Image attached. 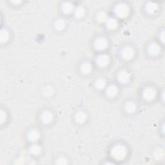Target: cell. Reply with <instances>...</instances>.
Here are the masks:
<instances>
[{"mask_svg": "<svg viewBox=\"0 0 165 165\" xmlns=\"http://www.w3.org/2000/svg\"><path fill=\"white\" fill-rule=\"evenodd\" d=\"M74 13L77 18H82L85 14V9L82 7H78L74 10Z\"/></svg>", "mask_w": 165, "mask_h": 165, "instance_id": "cell-19", "label": "cell"}, {"mask_svg": "<svg viewBox=\"0 0 165 165\" xmlns=\"http://www.w3.org/2000/svg\"><path fill=\"white\" fill-rule=\"evenodd\" d=\"M149 53L152 56H156L159 53L160 47L156 43H152L148 47Z\"/></svg>", "mask_w": 165, "mask_h": 165, "instance_id": "cell-9", "label": "cell"}, {"mask_svg": "<svg viewBox=\"0 0 165 165\" xmlns=\"http://www.w3.org/2000/svg\"><path fill=\"white\" fill-rule=\"evenodd\" d=\"M28 138L30 141L36 142L38 141L39 138V133L37 131V130H31V131L28 133Z\"/></svg>", "mask_w": 165, "mask_h": 165, "instance_id": "cell-11", "label": "cell"}, {"mask_svg": "<svg viewBox=\"0 0 165 165\" xmlns=\"http://www.w3.org/2000/svg\"><path fill=\"white\" fill-rule=\"evenodd\" d=\"M53 119L54 115L52 113L49 111H46L43 112L42 115H41V121H42V122L45 123V124H49V123H50L52 121Z\"/></svg>", "mask_w": 165, "mask_h": 165, "instance_id": "cell-7", "label": "cell"}, {"mask_svg": "<svg viewBox=\"0 0 165 165\" xmlns=\"http://www.w3.org/2000/svg\"><path fill=\"white\" fill-rule=\"evenodd\" d=\"M118 89L115 85H110L107 88V93L109 97H115L117 94Z\"/></svg>", "mask_w": 165, "mask_h": 165, "instance_id": "cell-10", "label": "cell"}, {"mask_svg": "<svg viewBox=\"0 0 165 165\" xmlns=\"http://www.w3.org/2000/svg\"><path fill=\"white\" fill-rule=\"evenodd\" d=\"M81 70L83 74H89L91 72V70H92V66H91L89 63H84L81 65Z\"/></svg>", "mask_w": 165, "mask_h": 165, "instance_id": "cell-15", "label": "cell"}, {"mask_svg": "<svg viewBox=\"0 0 165 165\" xmlns=\"http://www.w3.org/2000/svg\"><path fill=\"white\" fill-rule=\"evenodd\" d=\"M154 156L157 159H161L164 156V151L162 149H158L155 152Z\"/></svg>", "mask_w": 165, "mask_h": 165, "instance_id": "cell-24", "label": "cell"}, {"mask_svg": "<svg viewBox=\"0 0 165 165\" xmlns=\"http://www.w3.org/2000/svg\"><path fill=\"white\" fill-rule=\"evenodd\" d=\"M108 45V42L107 39L103 38H98L95 42V47L96 49L99 50H104Z\"/></svg>", "mask_w": 165, "mask_h": 165, "instance_id": "cell-5", "label": "cell"}, {"mask_svg": "<svg viewBox=\"0 0 165 165\" xmlns=\"http://www.w3.org/2000/svg\"><path fill=\"white\" fill-rule=\"evenodd\" d=\"M9 39V33L5 29H2L0 34V41L1 43H6Z\"/></svg>", "mask_w": 165, "mask_h": 165, "instance_id": "cell-14", "label": "cell"}, {"mask_svg": "<svg viewBox=\"0 0 165 165\" xmlns=\"http://www.w3.org/2000/svg\"><path fill=\"white\" fill-rule=\"evenodd\" d=\"M0 118H1V123L3 124V123L5 121L6 118H7V115L6 113L3 110H1V116H0Z\"/></svg>", "mask_w": 165, "mask_h": 165, "instance_id": "cell-26", "label": "cell"}, {"mask_svg": "<svg viewBox=\"0 0 165 165\" xmlns=\"http://www.w3.org/2000/svg\"><path fill=\"white\" fill-rule=\"evenodd\" d=\"M96 63L100 67H105L109 64L110 58L107 55L102 54V55L98 56L97 60H96Z\"/></svg>", "mask_w": 165, "mask_h": 165, "instance_id": "cell-4", "label": "cell"}, {"mask_svg": "<svg viewBox=\"0 0 165 165\" xmlns=\"http://www.w3.org/2000/svg\"><path fill=\"white\" fill-rule=\"evenodd\" d=\"M43 92L46 95L50 96L51 95H52V93L54 92V90L51 87H46L45 88V89H44Z\"/></svg>", "mask_w": 165, "mask_h": 165, "instance_id": "cell-25", "label": "cell"}, {"mask_svg": "<svg viewBox=\"0 0 165 165\" xmlns=\"http://www.w3.org/2000/svg\"><path fill=\"white\" fill-rule=\"evenodd\" d=\"M55 27L56 29H58L59 30H63V29L65 27V22L61 19H58V20L56 21Z\"/></svg>", "mask_w": 165, "mask_h": 165, "instance_id": "cell-20", "label": "cell"}, {"mask_svg": "<svg viewBox=\"0 0 165 165\" xmlns=\"http://www.w3.org/2000/svg\"><path fill=\"white\" fill-rule=\"evenodd\" d=\"M136 105L134 102H129L126 105L125 107V109H126L127 112L129 113H132L135 111L136 110Z\"/></svg>", "mask_w": 165, "mask_h": 165, "instance_id": "cell-18", "label": "cell"}, {"mask_svg": "<svg viewBox=\"0 0 165 165\" xmlns=\"http://www.w3.org/2000/svg\"><path fill=\"white\" fill-rule=\"evenodd\" d=\"M41 150V149L40 146H38V145H37V144H34V145H32V146L30 147V152L31 154L37 156V155H38L39 153H40Z\"/></svg>", "mask_w": 165, "mask_h": 165, "instance_id": "cell-21", "label": "cell"}, {"mask_svg": "<svg viewBox=\"0 0 165 165\" xmlns=\"http://www.w3.org/2000/svg\"><path fill=\"white\" fill-rule=\"evenodd\" d=\"M130 75L127 71L123 70L121 71L119 74H118V80L122 83H125L128 82L130 80Z\"/></svg>", "mask_w": 165, "mask_h": 165, "instance_id": "cell-8", "label": "cell"}, {"mask_svg": "<svg viewBox=\"0 0 165 165\" xmlns=\"http://www.w3.org/2000/svg\"><path fill=\"white\" fill-rule=\"evenodd\" d=\"M74 9V5L72 3L70 2H65L63 5V11L66 14H70L72 12Z\"/></svg>", "mask_w": 165, "mask_h": 165, "instance_id": "cell-12", "label": "cell"}, {"mask_svg": "<svg viewBox=\"0 0 165 165\" xmlns=\"http://www.w3.org/2000/svg\"><path fill=\"white\" fill-rule=\"evenodd\" d=\"M15 163L18 164H23L25 163V159L20 157V158H18L16 160V161H15Z\"/></svg>", "mask_w": 165, "mask_h": 165, "instance_id": "cell-28", "label": "cell"}, {"mask_svg": "<svg viewBox=\"0 0 165 165\" xmlns=\"http://www.w3.org/2000/svg\"><path fill=\"white\" fill-rule=\"evenodd\" d=\"M134 55V51L132 48L125 47L122 51L123 58L126 60H131Z\"/></svg>", "mask_w": 165, "mask_h": 165, "instance_id": "cell-6", "label": "cell"}, {"mask_svg": "<svg viewBox=\"0 0 165 165\" xmlns=\"http://www.w3.org/2000/svg\"><path fill=\"white\" fill-rule=\"evenodd\" d=\"M160 38H161L162 42H164V33L163 31H162V32H161V36H160Z\"/></svg>", "mask_w": 165, "mask_h": 165, "instance_id": "cell-29", "label": "cell"}, {"mask_svg": "<svg viewBox=\"0 0 165 165\" xmlns=\"http://www.w3.org/2000/svg\"><path fill=\"white\" fill-rule=\"evenodd\" d=\"M157 9H158V5L153 2H150L146 6V10L149 13L153 14L157 11Z\"/></svg>", "mask_w": 165, "mask_h": 165, "instance_id": "cell-16", "label": "cell"}, {"mask_svg": "<svg viewBox=\"0 0 165 165\" xmlns=\"http://www.w3.org/2000/svg\"><path fill=\"white\" fill-rule=\"evenodd\" d=\"M142 96L145 100L150 101L154 99V98L156 97V91L153 88H146L142 92Z\"/></svg>", "mask_w": 165, "mask_h": 165, "instance_id": "cell-3", "label": "cell"}, {"mask_svg": "<svg viewBox=\"0 0 165 165\" xmlns=\"http://www.w3.org/2000/svg\"><path fill=\"white\" fill-rule=\"evenodd\" d=\"M117 25L118 22L116 19L114 18H110L107 20V26L110 30H113V29L117 28Z\"/></svg>", "mask_w": 165, "mask_h": 165, "instance_id": "cell-13", "label": "cell"}, {"mask_svg": "<svg viewBox=\"0 0 165 165\" xmlns=\"http://www.w3.org/2000/svg\"><path fill=\"white\" fill-rule=\"evenodd\" d=\"M95 86L98 89H103L106 86V82L103 79H99L95 83Z\"/></svg>", "mask_w": 165, "mask_h": 165, "instance_id": "cell-22", "label": "cell"}, {"mask_svg": "<svg viewBox=\"0 0 165 165\" xmlns=\"http://www.w3.org/2000/svg\"><path fill=\"white\" fill-rule=\"evenodd\" d=\"M56 163L58 164H67V161H66V159L64 158V157H60L58 159Z\"/></svg>", "mask_w": 165, "mask_h": 165, "instance_id": "cell-27", "label": "cell"}, {"mask_svg": "<svg viewBox=\"0 0 165 165\" xmlns=\"http://www.w3.org/2000/svg\"><path fill=\"white\" fill-rule=\"evenodd\" d=\"M127 154V150L124 146L118 144L115 146L111 150V155L115 159L123 160L125 158Z\"/></svg>", "mask_w": 165, "mask_h": 165, "instance_id": "cell-1", "label": "cell"}, {"mask_svg": "<svg viewBox=\"0 0 165 165\" xmlns=\"http://www.w3.org/2000/svg\"><path fill=\"white\" fill-rule=\"evenodd\" d=\"M97 20L99 22H103L107 20V15L105 12H100L97 17Z\"/></svg>", "mask_w": 165, "mask_h": 165, "instance_id": "cell-23", "label": "cell"}, {"mask_svg": "<svg viewBox=\"0 0 165 165\" xmlns=\"http://www.w3.org/2000/svg\"><path fill=\"white\" fill-rule=\"evenodd\" d=\"M129 8L126 4L120 3L117 5L115 9V14L120 18H125L129 16Z\"/></svg>", "mask_w": 165, "mask_h": 165, "instance_id": "cell-2", "label": "cell"}, {"mask_svg": "<svg viewBox=\"0 0 165 165\" xmlns=\"http://www.w3.org/2000/svg\"><path fill=\"white\" fill-rule=\"evenodd\" d=\"M13 3H15V4H18V3H21V1H13Z\"/></svg>", "mask_w": 165, "mask_h": 165, "instance_id": "cell-30", "label": "cell"}, {"mask_svg": "<svg viewBox=\"0 0 165 165\" xmlns=\"http://www.w3.org/2000/svg\"><path fill=\"white\" fill-rule=\"evenodd\" d=\"M87 119V115L84 112H80L76 115V120L79 123H84Z\"/></svg>", "mask_w": 165, "mask_h": 165, "instance_id": "cell-17", "label": "cell"}]
</instances>
